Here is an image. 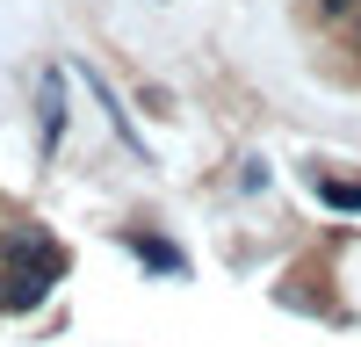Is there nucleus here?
Masks as SVG:
<instances>
[{"instance_id":"nucleus-2","label":"nucleus","mask_w":361,"mask_h":347,"mask_svg":"<svg viewBox=\"0 0 361 347\" xmlns=\"http://www.w3.org/2000/svg\"><path fill=\"white\" fill-rule=\"evenodd\" d=\"M37 95H44V145H58V138H66V80L44 73V80H37Z\"/></svg>"},{"instance_id":"nucleus-3","label":"nucleus","mask_w":361,"mask_h":347,"mask_svg":"<svg viewBox=\"0 0 361 347\" xmlns=\"http://www.w3.org/2000/svg\"><path fill=\"white\" fill-rule=\"evenodd\" d=\"M130 253H137V260H152V268H166V275H180V253H166L159 239H145V231L130 239Z\"/></svg>"},{"instance_id":"nucleus-6","label":"nucleus","mask_w":361,"mask_h":347,"mask_svg":"<svg viewBox=\"0 0 361 347\" xmlns=\"http://www.w3.org/2000/svg\"><path fill=\"white\" fill-rule=\"evenodd\" d=\"M0 304H8V297H0Z\"/></svg>"},{"instance_id":"nucleus-5","label":"nucleus","mask_w":361,"mask_h":347,"mask_svg":"<svg viewBox=\"0 0 361 347\" xmlns=\"http://www.w3.org/2000/svg\"><path fill=\"white\" fill-rule=\"evenodd\" d=\"M318 8H325V15H354L361 0H318Z\"/></svg>"},{"instance_id":"nucleus-1","label":"nucleus","mask_w":361,"mask_h":347,"mask_svg":"<svg viewBox=\"0 0 361 347\" xmlns=\"http://www.w3.org/2000/svg\"><path fill=\"white\" fill-rule=\"evenodd\" d=\"M8 260H15V268H8V282H0V297H8L15 311H29L58 275H66V253H58L44 231H22V239L8 246Z\"/></svg>"},{"instance_id":"nucleus-4","label":"nucleus","mask_w":361,"mask_h":347,"mask_svg":"<svg viewBox=\"0 0 361 347\" xmlns=\"http://www.w3.org/2000/svg\"><path fill=\"white\" fill-rule=\"evenodd\" d=\"M318 195L333 202V210H361V181H318Z\"/></svg>"}]
</instances>
